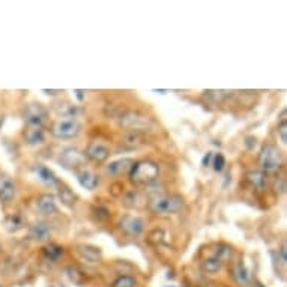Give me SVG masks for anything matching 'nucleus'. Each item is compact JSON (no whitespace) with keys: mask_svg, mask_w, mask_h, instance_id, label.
Listing matches in <instances>:
<instances>
[{"mask_svg":"<svg viewBox=\"0 0 287 287\" xmlns=\"http://www.w3.org/2000/svg\"><path fill=\"white\" fill-rule=\"evenodd\" d=\"M77 107H74V105H71V104H63V107L60 105V107H57V113L59 115H62V118H72L74 119V116L77 115Z\"/></svg>","mask_w":287,"mask_h":287,"instance_id":"nucleus-30","label":"nucleus"},{"mask_svg":"<svg viewBox=\"0 0 287 287\" xmlns=\"http://www.w3.org/2000/svg\"><path fill=\"white\" fill-rule=\"evenodd\" d=\"M42 253L48 260H57L63 256L65 250H63V247H60L57 244H48V245H46L42 248Z\"/></svg>","mask_w":287,"mask_h":287,"instance_id":"nucleus-24","label":"nucleus"},{"mask_svg":"<svg viewBox=\"0 0 287 287\" xmlns=\"http://www.w3.org/2000/svg\"><path fill=\"white\" fill-rule=\"evenodd\" d=\"M212 167H214V170L215 171H223V168H224V166H226V158H224V155L223 153H216V155H214L212 157Z\"/></svg>","mask_w":287,"mask_h":287,"instance_id":"nucleus-31","label":"nucleus"},{"mask_svg":"<svg viewBox=\"0 0 287 287\" xmlns=\"http://www.w3.org/2000/svg\"><path fill=\"white\" fill-rule=\"evenodd\" d=\"M36 174H38L39 181H42L44 184H47V185H57L59 184V179L56 178V174L53 173V170H50L46 166H38L36 167Z\"/></svg>","mask_w":287,"mask_h":287,"instance_id":"nucleus-23","label":"nucleus"},{"mask_svg":"<svg viewBox=\"0 0 287 287\" xmlns=\"http://www.w3.org/2000/svg\"><path fill=\"white\" fill-rule=\"evenodd\" d=\"M202 268H203V271H205V272H208V274H216L218 271H221L223 263L219 262L216 257H211V259L203 260Z\"/></svg>","mask_w":287,"mask_h":287,"instance_id":"nucleus-26","label":"nucleus"},{"mask_svg":"<svg viewBox=\"0 0 287 287\" xmlns=\"http://www.w3.org/2000/svg\"><path fill=\"white\" fill-rule=\"evenodd\" d=\"M287 112H286V108L281 112L280 115V119H278V128H277V132H278V136H280V140L281 143H287V118H286Z\"/></svg>","mask_w":287,"mask_h":287,"instance_id":"nucleus-27","label":"nucleus"},{"mask_svg":"<svg viewBox=\"0 0 287 287\" xmlns=\"http://www.w3.org/2000/svg\"><path fill=\"white\" fill-rule=\"evenodd\" d=\"M51 134L56 137V139H62V140H66V139H74L80 134L81 131V125L77 122V119H72V118H60L57 120H54L51 123Z\"/></svg>","mask_w":287,"mask_h":287,"instance_id":"nucleus-4","label":"nucleus"},{"mask_svg":"<svg viewBox=\"0 0 287 287\" xmlns=\"http://www.w3.org/2000/svg\"><path fill=\"white\" fill-rule=\"evenodd\" d=\"M233 278L235 281L242 286V287H245L251 283V275H250V271L247 269L245 266V263L244 262H238L235 264V268H233Z\"/></svg>","mask_w":287,"mask_h":287,"instance_id":"nucleus-18","label":"nucleus"},{"mask_svg":"<svg viewBox=\"0 0 287 287\" xmlns=\"http://www.w3.org/2000/svg\"><path fill=\"white\" fill-rule=\"evenodd\" d=\"M36 208L38 211L44 215V216H53L59 212V208H57V202H56V197L53 194H41L38 197V202H36Z\"/></svg>","mask_w":287,"mask_h":287,"instance_id":"nucleus-12","label":"nucleus"},{"mask_svg":"<svg viewBox=\"0 0 287 287\" xmlns=\"http://www.w3.org/2000/svg\"><path fill=\"white\" fill-rule=\"evenodd\" d=\"M66 274H68L70 280L75 284H81L84 281V274L77 266H70L68 269H66Z\"/></svg>","mask_w":287,"mask_h":287,"instance_id":"nucleus-29","label":"nucleus"},{"mask_svg":"<svg viewBox=\"0 0 287 287\" xmlns=\"http://www.w3.org/2000/svg\"><path fill=\"white\" fill-rule=\"evenodd\" d=\"M3 226H5L6 232L17 233L21 229H24L26 223H24V218H23V215H21V214H9L3 219Z\"/></svg>","mask_w":287,"mask_h":287,"instance_id":"nucleus-17","label":"nucleus"},{"mask_svg":"<svg viewBox=\"0 0 287 287\" xmlns=\"http://www.w3.org/2000/svg\"><path fill=\"white\" fill-rule=\"evenodd\" d=\"M23 116H24L26 123L44 125V123H46V120H47V118H48V112H47V108L44 105L32 102V104L26 105L24 112H23Z\"/></svg>","mask_w":287,"mask_h":287,"instance_id":"nucleus-8","label":"nucleus"},{"mask_svg":"<svg viewBox=\"0 0 287 287\" xmlns=\"http://www.w3.org/2000/svg\"><path fill=\"white\" fill-rule=\"evenodd\" d=\"M50 236H51V229L46 223H35L29 229V238L33 240L44 242V240H48Z\"/></svg>","mask_w":287,"mask_h":287,"instance_id":"nucleus-16","label":"nucleus"},{"mask_svg":"<svg viewBox=\"0 0 287 287\" xmlns=\"http://www.w3.org/2000/svg\"><path fill=\"white\" fill-rule=\"evenodd\" d=\"M112 287H137V280L131 275H120L113 281Z\"/></svg>","mask_w":287,"mask_h":287,"instance_id":"nucleus-28","label":"nucleus"},{"mask_svg":"<svg viewBox=\"0 0 287 287\" xmlns=\"http://www.w3.org/2000/svg\"><path fill=\"white\" fill-rule=\"evenodd\" d=\"M59 163L68 170H81L86 163V155L77 147H66L60 152Z\"/></svg>","mask_w":287,"mask_h":287,"instance_id":"nucleus-6","label":"nucleus"},{"mask_svg":"<svg viewBox=\"0 0 287 287\" xmlns=\"http://www.w3.org/2000/svg\"><path fill=\"white\" fill-rule=\"evenodd\" d=\"M86 160H91L94 163H104L110 158V155H112V150H110V147L101 142H92L89 143V146H87L86 152Z\"/></svg>","mask_w":287,"mask_h":287,"instance_id":"nucleus-9","label":"nucleus"},{"mask_svg":"<svg viewBox=\"0 0 287 287\" xmlns=\"http://www.w3.org/2000/svg\"><path fill=\"white\" fill-rule=\"evenodd\" d=\"M23 137L27 144H41L46 140V129L44 125H36V123H26L24 131H23Z\"/></svg>","mask_w":287,"mask_h":287,"instance_id":"nucleus-11","label":"nucleus"},{"mask_svg":"<svg viewBox=\"0 0 287 287\" xmlns=\"http://www.w3.org/2000/svg\"><path fill=\"white\" fill-rule=\"evenodd\" d=\"M247 182L256 190V191H264L268 188V182H269V176L266 173H263L262 170H251L247 171L245 174Z\"/></svg>","mask_w":287,"mask_h":287,"instance_id":"nucleus-13","label":"nucleus"},{"mask_svg":"<svg viewBox=\"0 0 287 287\" xmlns=\"http://www.w3.org/2000/svg\"><path fill=\"white\" fill-rule=\"evenodd\" d=\"M212 157H214V155H212V152H208V153H206V157H205L203 161H202V164H203L205 167H208V166L211 164V158H212Z\"/></svg>","mask_w":287,"mask_h":287,"instance_id":"nucleus-33","label":"nucleus"},{"mask_svg":"<svg viewBox=\"0 0 287 287\" xmlns=\"http://www.w3.org/2000/svg\"><path fill=\"white\" fill-rule=\"evenodd\" d=\"M123 205L126 208H134V209H139V208H143L144 205H147V202L143 200V197L139 191H129L126 192V195L123 197Z\"/></svg>","mask_w":287,"mask_h":287,"instance_id":"nucleus-22","label":"nucleus"},{"mask_svg":"<svg viewBox=\"0 0 287 287\" xmlns=\"http://www.w3.org/2000/svg\"><path fill=\"white\" fill-rule=\"evenodd\" d=\"M147 242L155 248H160L163 245H168V235L163 229H155L149 233Z\"/></svg>","mask_w":287,"mask_h":287,"instance_id":"nucleus-20","label":"nucleus"},{"mask_svg":"<svg viewBox=\"0 0 287 287\" xmlns=\"http://www.w3.org/2000/svg\"><path fill=\"white\" fill-rule=\"evenodd\" d=\"M160 176V166L152 160H142L134 161L129 170V181L134 185L149 187L158 179Z\"/></svg>","mask_w":287,"mask_h":287,"instance_id":"nucleus-1","label":"nucleus"},{"mask_svg":"<svg viewBox=\"0 0 287 287\" xmlns=\"http://www.w3.org/2000/svg\"><path fill=\"white\" fill-rule=\"evenodd\" d=\"M184 205V198L178 194H161L150 198L147 202V209L153 215H170L182 211Z\"/></svg>","mask_w":287,"mask_h":287,"instance_id":"nucleus-2","label":"nucleus"},{"mask_svg":"<svg viewBox=\"0 0 287 287\" xmlns=\"http://www.w3.org/2000/svg\"><path fill=\"white\" fill-rule=\"evenodd\" d=\"M75 94H77V96H78L80 99H83V95H81V94H83V91H75Z\"/></svg>","mask_w":287,"mask_h":287,"instance_id":"nucleus-35","label":"nucleus"},{"mask_svg":"<svg viewBox=\"0 0 287 287\" xmlns=\"http://www.w3.org/2000/svg\"><path fill=\"white\" fill-rule=\"evenodd\" d=\"M59 187V191H57V195H59V200L62 202V205H65L66 208H72L77 202V197L75 194L68 188V187H65L62 185L60 182L57 184Z\"/></svg>","mask_w":287,"mask_h":287,"instance_id":"nucleus-21","label":"nucleus"},{"mask_svg":"<svg viewBox=\"0 0 287 287\" xmlns=\"http://www.w3.org/2000/svg\"><path fill=\"white\" fill-rule=\"evenodd\" d=\"M144 226H146V221L139 216V215H123L119 221V227L123 233H126L128 236H139L143 233L144 230Z\"/></svg>","mask_w":287,"mask_h":287,"instance_id":"nucleus-7","label":"nucleus"},{"mask_svg":"<svg viewBox=\"0 0 287 287\" xmlns=\"http://www.w3.org/2000/svg\"><path fill=\"white\" fill-rule=\"evenodd\" d=\"M132 164H134V160L120 158V160H116V161H112L110 164H107L105 173L108 176H122L123 173H129Z\"/></svg>","mask_w":287,"mask_h":287,"instance_id":"nucleus-15","label":"nucleus"},{"mask_svg":"<svg viewBox=\"0 0 287 287\" xmlns=\"http://www.w3.org/2000/svg\"><path fill=\"white\" fill-rule=\"evenodd\" d=\"M251 287H264L262 283H259V281H254L253 284H251Z\"/></svg>","mask_w":287,"mask_h":287,"instance_id":"nucleus-34","label":"nucleus"},{"mask_svg":"<svg viewBox=\"0 0 287 287\" xmlns=\"http://www.w3.org/2000/svg\"><path fill=\"white\" fill-rule=\"evenodd\" d=\"M77 251H78V254L84 259V260H87L89 263H96V262H99L101 260V250L98 248V247H94V245H86V244H81V245H78L77 247Z\"/></svg>","mask_w":287,"mask_h":287,"instance_id":"nucleus-19","label":"nucleus"},{"mask_svg":"<svg viewBox=\"0 0 287 287\" xmlns=\"http://www.w3.org/2000/svg\"><path fill=\"white\" fill-rule=\"evenodd\" d=\"M233 254H235V251H233V248H232L230 245L221 244V245H218L215 254H214V257H216L221 263H226V262L232 260Z\"/></svg>","mask_w":287,"mask_h":287,"instance_id":"nucleus-25","label":"nucleus"},{"mask_svg":"<svg viewBox=\"0 0 287 287\" xmlns=\"http://www.w3.org/2000/svg\"><path fill=\"white\" fill-rule=\"evenodd\" d=\"M17 195V185L11 176L6 173H0V203L8 205Z\"/></svg>","mask_w":287,"mask_h":287,"instance_id":"nucleus-10","label":"nucleus"},{"mask_svg":"<svg viewBox=\"0 0 287 287\" xmlns=\"http://www.w3.org/2000/svg\"><path fill=\"white\" fill-rule=\"evenodd\" d=\"M152 119L140 112H126L120 116V125L132 132H142L152 126Z\"/></svg>","mask_w":287,"mask_h":287,"instance_id":"nucleus-5","label":"nucleus"},{"mask_svg":"<svg viewBox=\"0 0 287 287\" xmlns=\"http://www.w3.org/2000/svg\"><path fill=\"white\" fill-rule=\"evenodd\" d=\"M95 211H96V215H98V218L107 219V218L110 216V211H108V209H105V208H102V206L96 208Z\"/></svg>","mask_w":287,"mask_h":287,"instance_id":"nucleus-32","label":"nucleus"},{"mask_svg":"<svg viewBox=\"0 0 287 287\" xmlns=\"http://www.w3.org/2000/svg\"><path fill=\"white\" fill-rule=\"evenodd\" d=\"M0 287H2V286H0Z\"/></svg>","mask_w":287,"mask_h":287,"instance_id":"nucleus-36","label":"nucleus"},{"mask_svg":"<svg viewBox=\"0 0 287 287\" xmlns=\"http://www.w3.org/2000/svg\"><path fill=\"white\" fill-rule=\"evenodd\" d=\"M259 166H260V170L266 174L278 173L283 168L284 166L283 153L277 144L266 143L262 146L259 152Z\"/></svg>","mask_w":287,"mask_h":287,"instance_id":"nucleus-3","label":"nucleus"},{"mask_svg":"<svg viewBox=\"0 0 287 287\" xmlns=\"http://www.w3.org/2000/svg\"><path fill=\"white\" fill-rule=\"evenodd\" d=\"M75 176H77V181L78 184L84 188V190H89V191H94L98 185H99V178L91 170H86V168H81V170H77L75 171Z\"/></svg>","mask_w":287,"mask_h":287,"instance_id":"nucleus-14","label":"nucleus"}]
</instances>
